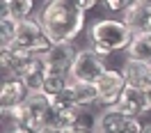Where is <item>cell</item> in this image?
Masks as SVG:
<instances>
[{
	"mask_svg": "<svg viewBox=\"0 0 151 133\" xmlns=\"http://www.w3.org/2000/svg\"><path fill=\"white\" fill-rule=\"evenodd\" d=\"M85 14L78 0H46L39 12V23L53 44H66L83 32Z\"/></svg>",
	"mask_w": 151,
	"mask_h": 133,
	"instance_id": "obj_1",
	"label": "cell"
},
{
	"mask_svg": "<svg viewBox=\"0 0 151 133\" xmlns=\"http://www.w3.org/2000/svg\"><path fill=\"white\" fill-rule=\"evenodd\" d=\"M89 39L105 44L112 51H128L133 41V30L124 23V21L114 19H99L89 25Z\"/></svg>",
	"mask_w": 151,
	"mask_h": 133,
	"instance_id": "obj_2",
	"label": "cell"
},
{
	"mask_svg": "<svg viewBox=\"0 0 151 133\" xmlns=\"http://www.w3.org/2000/svg\"><path fill=\"white\" fill-rule=\"evenodd\" d=\"M14 46L16 48H25L30 53H48L53 41L46 37V32L41 28L39 19H25L19 23L16 30V39H14Z\"/></svg>",
	"mask_w": 151,
	"mask_h": 133,
	"instance_id": "obj_3",
	"label": "cell"
},
{
	"mask_svg": "<svg viewBox=\"0 0 151 133\" xmlns=\"http://www.w3.org/2000/svg\"><path fill=\"white\" fill-rule=\"evenodd\" d=\"M105 71H108V66L103 64V57H99L92 48H83V51H78V55H76L69 74H71L73 80L99 83Z\"/></svg>",
	"mask_w": 151,
	"mask_h": 133,
	"instance_id": "obj_4",
	"label": "cell"
},
{
	"mask_svg": "<svg viewBox=\"0 0 151 133\" xmlns=\"http://www.w3.org/2000/svg\"><path fill=\"white\" fill-rule=\"evenodd\" d=\"M96 85H99V92H101L99 103H103L105 108H108V106H117V103H119L122 90L126 87V78H124L122 71H117V69H108Z\"/></svg>",
	"mask_w": 151,
	"mask_h": 133,
	"instance_id": "obj_5",
	"label": "cell"
},
{
	"mask_svg": "<svg viewBox=\"0 0 151 133\" xmlns=\"http://www.w3.org/2000/svg\"><path fill=\"white\" fill-rule=\"evenodd\" d=\"M25 110H28L25 126H30L32 131H37V133H41L48 115H50V103H48V99H46V92H44V94L30 92L28 99H25Z\"/></svg>",
	"mask_w": 151,
	"mask_h": 133,
	"instance_id": "obj_6",
	"label": "cell"
},
{
	"mask_svg": "<svg viewBox=\"0 0 151 133\" xmlns=\"http://www.w3.org/2000/svg\"><path fill=\"white\" fill-rule=\"evenodd\" d=\"M124 23L133 30V35H151V2L133 5L124 12Z\"/></svg>",
	"mask_w": 151,
	"mask_h": 133,
	"instance_id": "obj_7",
	"label": "cell"
},
{
	"mask_svg": "<svg viewBox=\"0 0 151 133\" xmlns=\"http://www.w3.org/2000/svg\"><path fill=\"white\" fill-rule=\"evenodd\" d=\"M126 119H128V115L124 113L119 106H108V108H103L96 115L94 133H122Z\"/></svg>",
	"mask_w": 151,
	"mask_h": 133,
	"instance_id": "obj_8",
	"label": "cell"
},
{
	"mask_svg": "<svg viewBox=\"0 0 151 133\" xmlns=\"http://www.w3.org/2000/svg\"><path fill=\"white\" fill-rule=\"evenodd\" d=\"M117 106H119L128 117H142V115L149 110L147 99H144V90H142V87H135V85H126L124 87Z\"/></svg>",
	"mask_w": 151,
	"mask_h": 133,
	"instance_id": "obj_9",
	"label": "cell"
},
{
	"mask_svg": "<svg viewBox=\"0 0 151 133\" xmlns=\"http://www.w3.org/2000/svg\"><path fill=\"white\" fill-rule=\"evenodd\" d=\"M66 94L71 96L78 108H89V106L99 103L101 99V92H99V85L96 83H85V80H73L71 78V85L66 90Z\"/></svg>",
	"mask_w": 151,
	"mask_h": 133,
	"instance_id": "obj_10",
	"label": "cell"
},
{
	"mask_svg": "<svg viewBox=\"0 0 151 133\" xmlns=\"http://www.w3.org/2000/svg\"><path fill=\"white\" fill-rule=\"evenodd\" d=\"M122 74L126 78V85H135V87H144L151 83V64L142 62V60H124V66H122Z\"/></svg>",
	"mask_w": 151,
	"mask_h": 133,
	"instance_id": "obj_11",
	"label": "cell"
},
{
	"mask_svg": "<svg viewBox=\"0 0 151 133\" xmlns=\"http://www.w3.org/2000/svg\"><path fill=\"white\" fill-rule=\"evenodd\" d=\"M28 94L30 92L21 78H5L2 90H0V103H2V108H14V106L25 103Z\"/></svg>",
	"mask_w": 151,
	"mask_h": 133,
	"instance_id": "obj_12",
	"label": "cell"
},
{
	"mask_svg": "<svg viewBox=\"0 0 151 133\" xmlns=\"http://www.w3.org/2000/svg\"><path fill=\"white\" fill-rule=\"evenodd\" d=\"M76 55H78V51H76L73 41H66V44H53L50 51L46 53V62H48V66L71 71V64H73Z\"/></svg>",
	"mask_w": 151,
	"mask_h": 133,
	"instance_id": "obj_13",
	"label": "cell"
},
{
	"mask_svg": "<svg viewBox=\"0 0 151 133\" xmlns=\"http://www.w3.org/2000/svg\"><path fill=\"white\" fill-rule=\"evenodd\" d=\"M126 53L133 60H142L151 64V35H133V41Z\"/></svg>",
	"mask_w": 151,
	"mask_h": 133,
	"instance_id": "obj_14",
	"label": "cell"
},
{
	"mask_svg": "<svg viewBox=\"0 0 151 133\" xmlns=\"http://www.w3.org/2000/svg\"><path fill=\"white\" fill-rule=\"evenodd\" d=\"M32 9H35V0H2V12L14 16L16 21L30 19Z\"/></svg>",
	"mask_w": 151,
	"mask_h": 133,
	"instance_id": "obj_15",
	"label": "cell"
},
{
	"mask_svg": "<svg viewBox=\"0 0 151 133\" xmlns=\"http://www.w3.org/2000/svg\"><path fill=\"white\" fill-rule=\"evenodd\" d=\"M19 23L21 21H16L14 16H9V14L2 12V19H0V41H2V48H12L14 46Z\"/></svg>",
	"mask_w": 151,
	"mask_h": 133,
	"instance_id": "obj_16",
	"label": "cell"
},
{
	"mask_svg": "<svg viewBox=\"0 0 151 133\" xmlns=\"http://www.w3.org/2000/svg\"><path fill=\"white\" fill-rule=\"evenodd\" d=\"M144 131V126H142L140 117H128L126 124H124V131L122 133H142Z\"/></svg>",
	"mask_w": 151,
	"mask_h": 133,
	"instance_id": "obj_17",
	"label": "cell"
},
{
	"mask_svg": "<svg viewBox=\"0 0 151 133\" xmlns=\"http://www.w3.org/2000/svg\"><path fill=\"white\" fill-rule=\"evenodd\" d=\"M89 48H92V51H94L99 57H108L110 53H114L112 48H108L105 44H99V41H92V46H89Z\"/></svg>",
	"mask_w": 151,
	"mask_h": 133,
	"instance_id": "obj_18",
	"label": "cell"
},
{
	"mask_svg": "<svg viewBox=\"0 0 151 133\" xmlns=\"http://www.w3.org/2000/svg\"><path fill=\"white\" fill-rule=\"evenodd\" d=\"M5 133H37V131H32V129L25 126V124H14L9 129H5Z\"/></svg>",
	"mask_w": 151,
	"mask_h": 133,
	"instance_id": "obj_19",
	"label": "cell"
},
{
	"mask_svg": "<svg viewBox=\"0 0 151 133\" xmlns=\"http://www.w3.org/2000/svg\"><path fill=\"white\" fill-rule=\"evenodd\" d=\"M99 2H103V0H78V5H80V9L83 12H89V9H94Z\"/></svg>",
	"mask_w": 151,
	"mask_h": 133,
	"instance_id": "obj_20",
	"label": "cell"
},
{
	"mask_svg": "<svg viewBox=\"0 0 151 133\" xmlns=\"http://www.w3.org/2000/svg\"><path fill=\"white\" fill-rule=\"evenodd\" d=\"M144 99H147V106H149V110H151V83L144 87Z\"/></svg>",
	"mask_w": 151,
	"mask_h": 133,
	"instance_id": "obj_21",
	"label": "cell"
},
{
	"mask_svg": "<svg viewBox=\"0 0 151 133\" xmlns=\"http://www.w3.org/2000/svg\"><path fill=\"white\" fill-rule=\"evenodd\" d=\"M71 133H92V131H89V129H87L85 124L80 122V124H78V126H76V129H73V131H71Z\"/></svg>",
	"mask_w": 151,
	"mask_h": 133,
	"instance_id": "obj_22",
	"label": "cell"
},
{
	"mask_svg": "<svg viewBox=\"0 0 151 133\" xmlns=\"http://www.w3.org/2000/svg\"><path fill=\"white\" fill-rule=\"evenodd\" d=\"M124 2H126V9H128L133 5H140V2H147V0H124Z\"/></svg>",
	"mask_w": 151,
	"mask_h": 133,
	"instance_id": "obj_23",
	"label": "cell"
},
{
	"mask_svg": "<svg viewBox=\"0 0 151 133\" xmlns=\"http://www.w3.org/2000/svg\"><path fill=\"white\" fill-rule=\"evenodd\" d=\"M142 133H151V124H147V126H144V131Z\"/></svg>",
	"mask_w": 151,
	"mask_h": 133,
	"instance_id": "obj_24",
	"label": "cell"
}]
</instances>
